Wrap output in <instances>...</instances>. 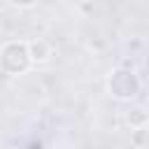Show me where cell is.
<instances>
[{
  "instance_id": "1",
  "label": "cell",
  "mask_w": 149,
  "mask_h": 149,
  "mask_svg": "<svg viewBox=\"0 0 149 149\" xmlns=\"http://www.w3.org/2000/svg\"><path fill=\"white\" fill-rule=\"evenodd\" d=\"M0 61H2V68H5V70H9V72H21V70H26V65H28V61H30V54H28V49H26L23 44H7V47L2 49Z\"/></svg>"
},
{
  "instance_id": "2",
  "label": "cell",
  "mask_w": 149,
  "mask_h": 149,
  "mask_svg": "<svg viewBox=\"0 0 149 149\" xmlns=\"http://www.w3.org/2000/svg\"><path fill=\"white\" fill-rule=\"evenodd\" d=\"M109 88L116 98H133L137 93V79L133 77V72H114L109 79Z\"/></svg>"
},
{
  "instance_id": "3",
  "label": "cell",
  "mask_w": 149,
  "mask_h": 149,
  "mask_svg": "<svg viewBox=\"0 0 149 149\" xmlns=\"http://www.w3.org/2000/svg\"><path fill=\"white\" fill-rule=\"evenodd\" d=\"M33 58H44V54H47V47L44 44H33Z\"/></svg>"
},
{
  "instance_id": "4",
  "label": "cell",
  "mask_w": 149,
  "mask_h": 149,
  "mask_svg": "<svg viewBox=\"0 0 149 149\" xmlns=\"http://www.w3.org/2000/svg\"><path fill=\"white\" fill-rule=\"evenodd\" d=\"M16 2H21V5H30L33 0H16Z\"/></svg>"
}]
</instances>
